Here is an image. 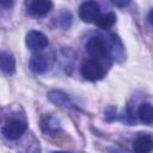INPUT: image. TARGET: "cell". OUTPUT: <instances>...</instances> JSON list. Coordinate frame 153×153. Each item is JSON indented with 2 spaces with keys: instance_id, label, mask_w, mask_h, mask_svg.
I'll use <instances>...</instances> for the list:
<instances>
[{
  "instance_id": "obj_1",
  "label": "cell",
  "mask_w": 153,
  "mask_h": 153,
  "mask_svg": "<svg viewBox=\"0 0 153 153\" xmlns=\"http://www.w3.org/2000/svg\"><path fill=\"white\" fill-rule=\"evenodd\" d=\"M85 49H86L87 54L91 57H93V60H96L98 62L108 60L110 56L105 41L98 36H93V37L88 38V41L86 42Z\"/></svg>"
},
{
  "instance_id": "obj_2",
  "label": "cell",
  "mask_w": 153,
  "mask_h": 153,
  "mask_svg": "<svg viewBox=\"0 0 153 153\" xmlns=\"http://www.w3.org/2000/svg\"><path fill=\"white\" fill-rule=\"evenodd\" d=\"M26 129H27V123L25 121H22L19 118H13L1 127V135L10 141H16L22 137V135L26 131Z\"/></svg>"
},
{
  "instance_id": "obj_3",
  "label": "cell",
  "mask_w": 153,
  "mask_h": 153,
  "mask_svg": "<svg viewBox=\"0 0 153 153\" xmlns=\"http://www.w3.org/2000/svg\"><path fill=\"white\" fill-rule=\"evenodd\" d=\"M80 73L86 80L98 81L105 76L106 71L104 69V67L102 66L100 62H98L96 60H86L82 62V65L80 67Z\"/></svg>"
},
{
  "instance_id": "obj_4",
  "label": "cell",
  "mask_w": 153,
  "mask_h": 153,
  "mask_svg": "<svg viewBox=\"0 0 153 153\" xmlns=\"http://www.w3.org/2000/svg\"><path fill=\"white\" fill-rule=\"evenodd\" d=\"M100 14V6L96 1H85L79 7V18L85 23H94Z\"/></svg>"
},
{
  "instance_id": "obj_5",
  "label": "cell",
  "mask_w": 153,
  "mask_h": 153,
  "mask_svg": "<svg viewBox=\"0 0 153 153\" xmlns=\"http://www.w3.org/2000/svg\"><path fill=\"white\" fill-rule=\"evenodd\" d=\"M25 43L27 48L31 50H42L45 47H48L49 39L43 32L37 31V30H31L26 33Z\"/></svg>"
},
{
  "instance_id": "obj_6",
  "label": "cell",
  "mask_w": 153,
  "mask_h": 153,
  "mask_svg": "<svg viewBox=\"0 0 153 153\" xmlns=\"http://www.w3.org/2000/svg\"><path fill=\"white\" fill-rule=\"evenodd\" d=\"M27 12L36 18L45 17L53 8V2L49 0H33L27 4Z\"/></svg>"
},
{
  "instance_id": "obj_7",
  "label": "cell",
  "mask_w": 153,
  "mask_h": 153,
  "mask_svg": "<svg viewBox=\"0 0 153 153\" xmlns=\"http://www.w3.org/2000/svg\"><path fill=\"white\" fill-rule=\"evenodd\" d=\"M47 97L51 103H54L57 106H61L65 109H76L71 97L61 90H51L47 93Z\"/></svg>"
},
{
  "instance_id": "obj_8",
  "label": "cell",
  "mask_w": 153,
  "mask_h": 153,
  "mask_svg": "<svg viewBox=\"0 0 153 153\" xmlns=\"http://www.w3.org/2000/svg\"><path fill=\"white\" fill-rule=\"evenodd\" d=\"M39 124H41V129L47 135L53 136V135H56L61 130V122L50 114L42 115L39 120Z\"/></svg>"
},
{
  "instance_id": "obj_9",
  "label": "cell",
  "mask_w": 153,
  "mask_h": 153,
  "mask_svg": "<svg viewBox=\"0 0 153 153\" xmlns=\"http://www.w3.org/2000/svg\"><path fill=\"white\" fill-rule=\"evenodd\" d=\"M106 47L109 50V55H112L114 60L122 61L124 59V47H123V44H122V42L117 35H115V33L109 35Z\"/></svg>"
},
{
  "instance_id": "obj_10",
  "label": "cell",
  "mask_w": 153,
  "mask_h": 153,
  "mask_svg": "<svg viewBox=\"0 0 153 153\" xmlns=\"http://www.w3.org/2000/svg\"><path fill=\"white\" fill-rule=\"evenodd\" d=\"M29 68L35 74H43L49 68V61L45 55L33 54L29 60Z\"/></svg>"
},
{
  "instance_id": "obj_11",
  "label": "cell",
  "mask_w": 153,
  "mask_h": 153,
  "mask_svg": "<svg viewBox=\"0 0 153 153\" xmlns=\"http://www.w3.org/2000/svg\"><path fill=\"white\" fill-rule=\"evenodd\" d=\"M153 148V139L149 134H142L137 136L133 143L134 153H151Z\"/></svg>"
},
{
  "instance_id": "obj_12",
  "label": "cell",
  "mask_w": 153,
  "mask_h": 153,
  "mask_svg": "<svg viewBox=\"0 0 153 153\" xmlns=\"http://www.w3.org/2000/svg\"><path fill=\"white\" fill-rule=\"evenodd\" d=\"M0 69L7 75L14 74L16 59L10 51H0Z\"/></svg>"
},
{
  "instance_id": "obj_13",
  "label": "cell",
  "mask_w": 153,
  "mask_h": 153,
  "mask_svg": "<svg viewBox=\"0 0 153 153\" xmlns=\"http://www.w3.org/2000/svg\"><path fill=\"white\" fill-rule=\"evenodd\" d=\"M137 117L139 120L147 126H151L153 122V108L151 103H142L137 109Z\"/></svg>"
},
{
  "instance_id": "obj_14",
  "label": "cell",
  "mask_w": 153,
  "mask_h": 153,
  "mask_svg": "<svg viewBox=\"0 0 153 153\" xmlns=\"http://www.w3.org/2000/svg\"><path fill=\"white\" fill-rule=\"evenodd\" d=\"M115 23H116V14L114 12H108V13H104V14H99L97 20L94 22V24L99 29H103V30L110 29Z\"/></svg>"
},
{
  "instance_id": "obj_15",
  "label": "cell",
  "mask_w": 153,
  "mask_h": 153,
  "mask_svg": "<svg viewBox=\"0 0 153 153\" xmlns=\"http://www.w3.org/2000/svg\"><path fill=\"white\" fill-rule=\"evenodd\" d=\"M56 24L62 30H68L73 24V14H72V12L67 11V10L62 11L56 18Z\"/></svg>"
},
{
  "instance_id": "obj_16",
  "label": "cell",
  "mask_w": 153,
  "mask_h": 153,
  "mask_svg": "<svg viewBox=\"0 0 153 153\" xmlns=\"http://www.w3.org/2000/svg\"><path fill=\"white\" fill-rule=\"evenodd\" d=\"M104 114H105V120L108 122H112V121L116 120V108L115 106H112V105L111 106H108L105 109Z\"/></svg>"
},
{
  "instance_id": "obj_17",
  "label": "cell",
  "mask_w": 153,
  "mask_h": 153,
  "mask_svg": "<svg viewBox=\"0 0 153 153\" xmlns=\"http://www.w3.org/2000/svg\"><path fill=\"white\" fill-rule=\"evenodd\" d=\"M0 6L5 8H10L11 6H13V1H0Z\"/></svg>"
},
{
  "instance_id": "obj_18",
  "label": "cell",
  "mask_w": 153,
  "mask_h": 153,
  "mask_svg": "<svg viewBox=\"0 0 153 153\" xmlns=\"http://www.w3.org/2000/svg\"><path fill=\"white\" fill-rule=\"evenodd\" d=\"M114 5H115V6H120V7H124V6L129 5V1H122V2H118V1H114Z\"/></svg>"
},
{
  "instance_id": "obj_19",
  "label": "cell",
  "mask_w": 153,
  "mask_h": 153,
  "mask_svg": "<svg viewBox=\"0 0 153 153\" xmlns=\"http://www.w3.org/2000/svg\"><path fill=\"white\" fill-rule=\"evenodd\" d=\"M152 14H153V11L151 10V11L148 12V16H147V22L149 23L151 26H152V24H153V22H152Z\"/></svg>"
},
{
  "instance_id": "obj_20",
  "label": "cell",
  "mask_w": 153,
  "mask_h": 153,
  "mask_svg": "<svg viewBox=\"0 0 153 153\" xmlns=\"http://www.w3.org/2000/svg\"><path fill=\"white\" fill-rule=\"evenodd\" d=\"M53 153H73V152H69V151H56V152H53Z\"/></svg>"
},
{
  "instance_id": "obj_21",
  "label": "cell",
  "mask_w": 153,
  "mask_h": 153,
  "mask_svg": "<svg viewBox=\"0 0 153 153\" xmlns=\"http://www.w3.org/2000/svg\"><path fill=\"white\" fill-rule=\"evenodd\" d=\"M109 153H121V152H118V151H116L114 148H109Z\"/></svg>"
}]
</instances>
